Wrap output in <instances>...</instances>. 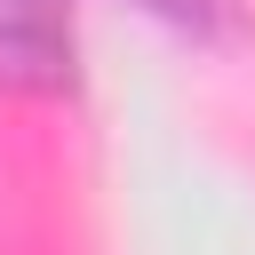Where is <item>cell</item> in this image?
Here are the masks:
<instances>
[{
  "label": "cell",
  "mask_w": 255,
  "mask_h": 255,
  "mask_svg": "<svg viewBox=\"0 0 255 255\" xmlns=\"http://www.w3.org/2000/svg\"><path fill=\"white\" fill-rule=\"evenodd\" d=\"M72 0H0V88H72Z\"/></svg>",
  "instance_id": "cell-1"
},
{
  "label": "cell",
  "mask_w": 255,
  "mask_h": 255,
  "mask_svg": "<svg viewBox=\"0 0 255 255\" xmlns=\"http://www.w3.org/2000/svg\"><path fill=\"white\" fill-rule=\"evenodd\" d=\"M143 8H159V16H175V24H215V0H143Z\"/></svg>",
  "instance_id": "cell-2"
}]
</instances>
